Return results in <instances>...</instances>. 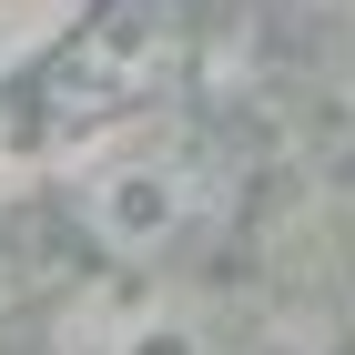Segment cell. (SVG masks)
<instances>
[{
    "instance_id": "cell-1",
    "label": "cell",
    "mask_w": 355,
    "mask_h": 355,
    "mask_svg": "<svg viewBox=\"0 0 355 355\" xmlns=\"http://www.w3.org/2000/svg\"><path fill=\"white\" fill-rule=\"evenodd\" d=\"M234 214V163L214 132H193L173 112H132L102 122L71 163V223L112 264H183L193 244H214Z\"/></svg>"
},
{
    "instance_id": "cell-2",
    "label": "cell",
    "mask_w": 355,
    "mask_h": 355,
    "mask_svg": "<svg viewBox=\"0 0 355 355\" xmlns=\"http://www.w3.org/2000/svg\"><path fill=\"white\" fill-rule=\"evenodd\" d=\"M183 51V0H102L71 41H61L51 102L82 112V122H132L153 112V82Z\"/></svg>"
},
{
    "instance_id": "cell-3",
    "label": "cell",
    "mask_w": 355,
    "mask_h": 355,
    "mask_svg": "<svg viewBox=\"0 0 355 355\" xmlns=\"http://www.w3.org/2000/svg\"><path fill=\"white\" fill-rule=\"evenodd\" d=\"M61 355H234V325H223V304L142 274V284L82 295V315L61 325Z\"/></svg>"
},
{
    "instance_id": "cell-4",
    "label": "cell",
    "mask_w": 355,
    "mask_h": 355,
    "mask_svg": "<svg viewBox=\"0 0 355 355\" xmlns=\"http://www.w3.org/2000/svg\"><path fill=\"white\" fill-rule=\"evenodd\" d=\"M51 10L61 0H0V61L31 51V41H51Z\"/></svg>"
},
{
    "instance_id": "cell-5",
    "label": "cell",
    "mask_w": 355,
    "mask_h": 355,
    "mask_svg": "<svg viewBox=\"0 0 355 355\" xmlns=\"http://www.w3.org/2000/svg\"><path fill=\"white\" fill-rule=\"evenodd\" d=\"M21 284H31V274H21V254L0 244V315H10V304H21Z\"/></svg>"
}]
</instances>
